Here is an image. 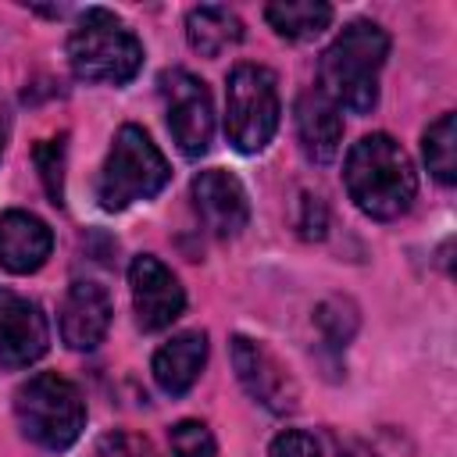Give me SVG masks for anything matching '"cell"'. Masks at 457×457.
<instances>
[{
    "instance_id": "cell-1",
    "label": "cell",
    "mask_w": 457,
    "mask_h": 457,
    "mask_svg": "<svg viewBox=\"0 0 457 457\" xmlns=\"http://www.w3.org/2000/svg\"><path fill=\"white\" fill-rule=\"evenodd\" d=\"M343 182L357 211L375 221H393L407 214L418 193V175L407 150L386 132H371L350 146Z\"/></svg>"
},
{
    "instance_id": "cell-2",
    "label": "cell",
    "mask_w": 457,
    "mask_h": 457,
    "mask_svg": "<svg viewBox=\"0 0 457 457\" xmlns=\"http://www.w3.org/2000/svg\"><path fill=\"white\" fill-rule=\"evenodd\" d=\"M389 57V32L378 21H350L321 54L318 89L350 114H371L378 104V75Z\"/></svg>"
},
{
    "instance_id": "cell-3",
    "label": "cell",
    "mask_w": 457,
    "mask_h": 457,
    "mask_svg": "<svg viewBox=\"0 0 457 457\" xmlns=\"http://www.w3.org/2000/svg\"><path fill=\"white\" fill-rule=\"evenodd\" d=\"M68 64L82 82L125 86L143 68V43L114 11L86 7L68 36Z\"/></svg>"
},
{
    "instance_id": "cell-4",
    "label": "cell",
    "mask_w": 457,
    "mask_h": 457,
    "mask_svg": "<svg viewBox=\"0 0 457 457\" xmlns=\"http://www.w3.org/2000/svg\"><path fill=\"white\" fill-rule=\"evenodd\" d=\"M14 418L32 446L61 453L86 428V400L64 375L39 371L14 389Z\"/></svg>"
},
{
    "instance_id": "cell-5",
    "label": "cell",
    "mask_w": 457,
    "mask_h": 457,
    "mask_svg": "<svg viewBox=\"0 0 457 457\" xmlns=\"http://www.w3.org/2000/svg\"><path fill=\"white\" fill-rule=\"evenodd\" d=\"M171 182V168L157 143L139 125H121L104 168L96 175V200L104 211H125L139 200H154Z\"/></svg>"
},
{
    "instance_id": "cell-6",
    "label": "cell",
    "mask_w": 457,
    "mask_h": 457,
    "mask_svg": "<svg viewBox=\"0 0 457 457\" xmlns=\"http://www.w3.org/2000/svg\"><path fill=\"white\" fill-rule=\"evenodd\" d=\"M278 129V82L264 64H236L225 86V136L239 154H261Z\"/></svg>"
},
{
    "instance_id": "cell-7",
    "label": "cell",
    "mask_w": 457,
    "mask_h": 457,
    "mask_svg": "<svg viewBox=\"0 0 457 457\" xmlns=\"http://www.w3.org/2000/svg\"><path fill=\"white\" fill-rule=\"evenodd\" d=\"M157 93H161L164 121H168L175 146L189 161L204 157L214 136V104H211L204 79H196L186 68H164L157 79Z\"/></svg>"
},
{
    "instance_id": "cell-8",
    "label": "cell",
    "mask_w": 457,
    "mask_h": 457,
    "mask_svg": "<svg viewBox=\"0 0 457 457\" xmlns=\"http://www.w3.org/2000/svg\"><path fill=\"white\" fill-rule=\"evenodd\" d=\"M232 368H236L239 386L264 411L286 418V414H293L300 407L296 378L289 375V368L264 343H257L250 336H232Z\"/></svg>"
},
{
    "instance_id": "cell-9",
    "label": "cell",
    "mask_w": 457,
    "mask_h": 457,
    "mask_svg": "<svg viewBox=\"0 0 457 457\" xmlns=\"http://www.w3.org/2000/svg\"><path fill=\"white\" fill-rule=\"evenodd\" d=\"M129 289H132V311L136 325L143 332H161L186 311V289L175 278L168 264H161L154 253H139L129 264Z\"/></svg>"
},
{
    "instance_id": "cell-10",
    "label": "cell",
    "mask_w": 457,
    "mask_h": 457,
    "mask_svg": "<svg viewBox=\"0 0 457 457\" xmlns=\"http://www.w3.org/2000/svg\"><path fill=\"white\" fill-rule=\"evenodd\" d=\"M50 346V325L36 300L0 286V368L36 364Z\"/></svg>"
},
{
    "instance_id": "cell-11",
    "label": "cell",
    "mask_w": 457,
    "mask_h": 457,
    "mask_svg": "<svg viewBox=\"0 0 457 457\" xmlns=\"http://www.w3.org/2000/svg\"><path fill=\"white\" fill-rule=\"evenodd\" d=\"M193 193V207L204 221V228L218 239H232L246 228L250 221V200H246V189L243 182L225 171V168H207L193 179L189 186Z\"/></svg>"
},
{
    "instance_id": "cell-12",
    "label": "cell",
    "mask_w": 457,
    "mask_h": 457,
    "mask_svg": "<svg viewBox=\"0 0 457 457\" xmlns=\"http://www.w3.org/2000/svg\"><path fill=\"white\" fill-rule=\"evenodd\" d=\"M111 296L100 282L93 278H79L68 286L64 303H61V339L68 350H93L104 343L107 328H111Z\"/></svg>"
},
{
    "instance_id": "cell-13",
    "label": "cell",
    "mask_w": 457,
    "mask_h": 457,
    "mask_svg": "<svg viewBox=\"0 0 457 457\" xmlns=\"http://www.w3.org/2000/svg\"><path fill=\"white\" fill-rule=\"evenodd\" d=\"M54 253V232L32 211L0 214V268L11 275L39 271Z\"/></svg>"
},
{
    "instance_id": "cell-14",
    "label": "cell",
    "mask_w": 457,
    "mask_h": 457,
    "mask_svg": "<svg viewBox=\"0 0 457 457\" xmlns=\"http://www.w3.org/2000/svg\"><path fill=\"white\" fill-rule=\"evenodd\" d=\"M296 139L300 150L311 164H328L339 154L343 143V118L339 107L321 93V89H307L296 100Z\"/></svg>"
},
{
    "instance_id": "cell-15",
    "label": "cell",
    "mask_w": 457,
    "mask_h": 457,
    "mask_svg": "<svg viewBox=\"0 0 457 457\" xmlns=\"http://www.w3.org/2000/svg\"><path fill=\"white\" fill-rule=\"evenodd\" d=\"M207 364V332L204 328H189V332H175L168 343L157 346L150 371L161 393L168 396H182L193 389V382L200 378Z\"/></svg>"
},
{
    "instance_id": "cell-16",
    "label": "cell",
    "mask_w": 457,
    "mask_h": 457,
    "mask_svg": "<svg viewBox=\"0 0 457 457\" xmlns=\"http://www.w3.org/2000/svg\"><path fill=\"white\" fill-rule=\"evenodd\" d=\"M246 36L236 11L221 4H200L186 14V39L200 57H221L225 50L239 46Z\"/></svg>"
},
{
    "instance_id": "cell-17",
    "label": "cell",
    "mask_w": 457,
    "mask_h": 457,
    "mask_svg": "<svg viewBox=\"0 0 457 457\" xmlns=\"http://www.w3.org/2000/svg\"><path fill=\"white\" fill-rule=\"evenodd\" d=\"M268 25L289 43H311L332 25V7L321 0H275L264 7Z\"/></svg>"
},
{
    "instance_id": "cell-18",
    "label": "cell",
    "mask_w": 457,
    "mask_h": 457,
    "mask_svg": "<svg viewBox=\"0 0 457 457\" xmlns=\"http://www.w3.org/2000/svg\"><path fill=\"white\" fill-rule=\"evenodd\" d=\"M421 154H425V164H428V171L439 186L457 182V118L453 114H439L425 129Z\"/></svg>"
},
{
    "instance_id": "cell-19",
    "label": "cell",
    "mask_w": 457,
    "mask_h": 457,
    "mask_svg": "<svg viewBox=\"0 0 457 457\" xmlns=\"http://www.w3.org/2000/svg\"><path fill=\"white\" fill-rule=\"evenodd\" d=\"M314 325L332 350H343L357 332V307L346 296H332L314 307Z\"/></svg>"
},
{
    "instance_id": "cell-20",
    "label": "cell",
    "mask_w": 457,
    "mask_h": 457,
    "mask_svg": "<svg viewBox=\"0 0 457 457\" xmlns=\"http://www.w3.org/2000/svg\"><path fill=\"white\" fill-rule=\"evenodd\" d=\"M36 168H39V179H43V189L50 196L54 207L64 204V161H68V136L61 132L57 139H43L36 150Z\"/></svg>"
},
{
    "instance_id": "cell-21",
    "label": "cell",
    "mask_w": 457,
    "mask_h": 457,
    "mask_svg": "<svg viewBox=\"0 0 457 457\" xmlns=\"http://www.w3.org/2000/svg\"><path fill=\"white\" fill-rule=\"evenodd\" d=\"M168 443H171V457H218V443L211 428L196 418L175 421L168 428Z\"/></svg>"
},
{
    "instance_id": "cell-22",
    "label": "cell",
    "mask_w": 457,
    "mask_h": 457,
    "mask_svg": "<svg viewBox=\"0 0 457 457\" xmlns=\"http://www.w3.org/2000/svg\"><path fill=\"white\" fill-rule=\"evenodd\" d=\"M96 457H157L154 446L132 432H107L96 443Z\"/></svg>"
},
{
    "instance_id": "cell-23",
    "label": "cell",
    "mask_w": 457,
    "mask_h": 457,
    "mask_svg": "<svg viewBox=\"0 0 457 457\" xmlns=\"http://www.w3.org/2000/svg\"><path fill=\"white\" fill-rule=\"evenodd\" d=\"M268 457H321V453H318L314 436H307V432H300V428H286V432H278V436L271 439Z\"/></svg>"
},
{
    "instance_id": "cell-24",
    "label": "cell",
    "mask_w": 457,
    "mask_h": 457,
    "mask_svg": "<svg viewBox=\"0 0 457 457\" xmlns=\"http://www.w3.org/2000/svg\"><path fill=\"white\" fill-rule=\"evenodd\" d=\"M296 228H300L303 239H321V236H325V228H328V211H325V204H321L318 196H311V193L300 196Z\"/></svg>"
},
{
    "instance_id": "cell-25",
    "label": "cell",
    "mask_w": 457,
    "mask_h": 457,
    "mask_svg": "<svg viewBox=\"0 0 457 457\" xmlns=\"http://www.w3.org/2000/svg\"><path fill=\"white\" fill-rule=\"evenodd\" d=\"M339 457H378L371 446H364V443H343L339 446Z\"/></svg>"
},
{
    "instance_id": "cell-26",
    "label": "cell",
    "mask_w": 457,
    "mask_h": 457,
    "mask_svg": "<svg viewBox=\"0 0 457 457\" xmlns=\"http://www.w3.org/2000/svg\"><path fill=\"white\" fill-rule=\"evenodd\" d=\"M0 157H4V118H0Z\"/></svg>"
}]
</instances>
